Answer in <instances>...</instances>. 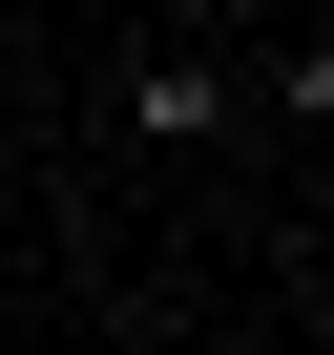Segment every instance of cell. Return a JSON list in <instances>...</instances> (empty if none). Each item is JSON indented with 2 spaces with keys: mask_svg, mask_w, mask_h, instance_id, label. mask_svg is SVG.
<instances>
[{
  "mask_svg": "<svg viewBox=\"0 0 334 355\" xmlns=\"http://www.w3.org/2000/svg\"><path fill=\"white\" fill-rule=\"evenodd\" d=\"M125 125H146V146H230V125H251V84H230L209 42H146V63H125Z\"/></svg>",
  "mask_w": 334,
  "mask_h": 355,
  "instance_id": "obj_1",
  "label": "cell"
}]
</instances>
